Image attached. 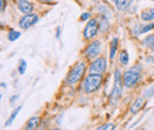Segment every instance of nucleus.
I'll use <instances>...</instances> for the list:
<instances>
[{"mask_svg":"<svg viewBox=\"0 0 154 130\" xmlns=\"http://www.w3.org/2000/svg\"><path fill=\"white\" fill-rule=\"evenodd\" d=\"M132 2H133V0H116L115 6L119 11H125L132 5Z\"/></svg>","mask_w":154,"mask_h":130,"instance_id":"11","label":"nucleus"},{"mask_svg":"<svg viewBox=\"0 0 154 130\" xmlns=\"http://www.w3.org/2000/svg\"><path fill=\"white\" fill-rule=\"evenodd\" d=\"M49 130H62V129H58V128H54V129H49Z\"/></svg>","mask_w":154,"mask_h":130,"instance_id":"31","label":"nucleus"},{"mask_svg":"<svg viewBox=\"0 0 154 130\" xmlns=\"http://www.w3.org/2000/svg\"><path fill=\"white\" fill-rule=\"evenodd\" d=\"M142 105H143V98H141V97L136 98L134 102H133L132 107H131V112L132 113H136V112L142 108Z\"/></svg>","mask_w":154,"mask_h":130,"instance_id":"13","label":"nucleus"},{"mask_svg":"<svg viewBox=\"0 0 154 130\" xmlns=\"http://www.w3.org/2000/svg\"><path fill=\"white\" fill-rule=\"evenodd\" d=\"M59 37V29H57V38Z\"/></svg>","mask_w":154,"mask_h":130,"instance_id":"30","label":"nucleus"},{"mask_svg":"<svg viewBox=\"0 0 154 130\" xmlns=\"http://www.w3.org/2000/svg\"><path fill=\"white\" fill-rule=\"evenodd\" d=\"M146 62L147 63H154V58L153 57H147L146 58Z\"/></svg>","mask_w":154,"mask_h":130,"instance_id":"28","label":"nucleus"},{"mask_svg":"<svg viewBox=\"0 0 154 130\" xmlns=\"http://www.w3.org/2000/svg\"><path fill=\"white\" fill-rule=\"evenodd\" d=\"M110 1H114V2H115V1H116V0H110Z\"/></svg>","mask_w":154,"mask_h":130,"instance_id":"32","label":"nucleus"},{"mask_svg":"<svg viewBox=\"0 0 154 130\" xmlns=\"http://www.w3.org/2000/svg\"><path fill=\"white\" fill-rule=\"evenodd\" d=\"M39 20V17L37 14H25L23 18L19 20V27L20 29H24V30H27L30 29L31 26H33L37 21Z\"/></svg>","mask_w":154,"mask_h":130,"instance_id":"8","label":"nucleus"},{"mask_svg":"<svg viewBox=\"0 0 154 130\" xmlns=\"http://www.w3.org/2000/svg\"><path fill=\"white\" fill-rule=\"evenodd\" d=\"M114 129H115V125L113 123H106V124H102L96 130H114Z\"/></svg>","mask_w":154,"mask_h":130,"instance_id":"23","label":"nucleus"},{"mask_svg":"<svg viewBox=\"0 0 154 130\" xmlns=\"http://www.w3.org/2000/svg\"><path fill=\"white\" fill-rule=\"evenodd\" d=\"M98 12H100L101 14H103L104 17H107V18H108V16H109V10H108L104 5H100V6H98Z\"/></svg>","mask_w":154,"mask_h":130,"instance_id":"22","label":"nucleus"},{"mask_svg":"<svg viewBox=\"0 0 154 130\" xmlns=\"http://www.w3.org/2000/svg\"><path fill=\"white\" fill-rule=\"evenodd\" d=\"M5 7H6V2H5V0H0V11L4 12V11H5Z\"/></svg>","mask_w":154,"mask_h":130,"instance_id":"26","label":"nucleus"},{"mask_svg":"<svg viewBox=\"0 0 154 130\" xmlns=\"http://www.w3.org/2000/svg\"><path fill=\"white\" fill-rule=\"evenodd\" d=\"M18 98H19V96H18V95H17V96H13V97H11L10 102H11V103H13V102H14V101H17Z\"/></svg>","mask_w":154,"mask_h":130,"instance_id":"27","label":"nucleus"},{"mask_svg":"<svg viewBox=\"0 0 154 130\" xmlns=\"http://www.w3.org/2000/svg\"><path fill=\"white\" fill-rule=\"evenodd\" d=\"M19 37H20V32L19 31H14V30L10 31L8 35H7V38H8L10 41H14V40H17Z\"/></svg>","mask_w":154,"mask_h":130,"instance_id":"20","label":"nucleus"},{"mask_svg":"<svg viewBox=\"0 0 154 130\" xmlns=\"http://www.w3.org/2000/svg\"><path fill=\"white\" fill-rule=\"evenodd\" d=\"M40 2H44V4H50L51 2V0H39Z\"/></svg>","mask_w":154,"mask_h":130,"instance_id":"29","label":"nucleus"},{"mask_svg":"<svg viewBox=\"0 0 154 130\" xmlns=\"http://www.w3.org/2000/svg\"><path fill=\"white\" fill-rule=\"evenodd\" d=\"M102 84V74H89V76H87L83 80V90L84 92L87 93H91L94 91H96L100 89Z\"/></svg>","mask_w":154,"mask_h":130,"instance_id":"2","label":"nucleus"},{"mask_svg":"<svg viewBox=\"0 0 154 130\" xmlns=\"http://www.w3.org/2000/svg\"><path fill=\"white\" fill-rule=\"evenodd\" d=\"M39 123H40V118L38 116H33L26 122L25 130H36L39 127Z\"/></svg>","mask_w":154,"mask_h":130,"instance_id":"10","label":"nucleus"},{"mask_svg":"<svg viewBox=\"0 0 154 130\" xmlns=\"http://www.w3.org/2000/svg\"><path fill=\"white\" fill-rule=\"evenodd\" d=\"M107 69V59L104 57L96 58L89 66V74H102Z\"/></svg>","mask_w":154,"mask_h":130,"instance_id":"5","label":"nucleus"},{"mask_svg":"<svg viewBox=\"0 0 154 130\" xmlns=\"http://www.w3.org/2000/svg\"><path fill=\"white\" fill-rule=\"evenodd\" d=\"M108 27H109V20H108L107 17H103L100 20V29H101L102 32H106Z\"/></svg>","mask_w":154,"mask_h":130,"instance_id":"19","label":"nucleus"},{"mask_svg":"<svg viewBox=\"0 0 154 130\" xmlns=\"http://www.w3.org/2000/svg\"><path fill=\"white\" fill-rule=\"evenodd\" d=\"M21 110V105H19V107H17L16 109H14V111L12 112L11 115H10V117L7 118V121H6V123H5V125L6 127H10L12 123H13V121H14V118L17 117V115L19 113V111Z\"/></svg>","mask_w":154,"mask_h":130,"instance_id":"15","label":"nucleus"},{"mask_svg":"<svg viewBox=\"0 0 154 130\" xmlns=\"http://www.w3.org/2000/svg\"><path fill=\"white\" fill-rule=\"evenodd\" d=\"M153 95H154V85H152L149 89H147V90H146V92H145V97L151 98Z\"/></svg>","mask_w":154,"mask_h":130,"instance_id":"24","label":"nucleus"},{"mask_svg":"<svg viewBox=\"0 0 154 130\" xmlns=\"http://www.w3.org/2000/svg\"><path fill=\"white\" fill-rule=\"evenodd\" d=\"M117 44H119L117 38H113L112 44H110V53H109V58H110V60H113V59H114V57H115V53H116V51H117Z\"/></svg>","mask_w":154,"mask_h":130,"instance_id":"16","label":"nucleus"},{"mask_svg":"<svg viewBox=\"0 0 154 130\" xmlns=\"http://www.w3.org/2000/svg\"><path fill=\"white\" fill-rule=\"evenodd\" d=\"M142 74V68L141 65H134L131 69H128L125 74H122V80H123V86L125 88H133L135 84L139 82L140 77Z\"/></svg>","mask_w":154,"mask_h":130,"instance_id":"1","label":"nucleus"},{"mask_svg":"<svg viewBox=\"0 0 154 130\" xmlns=\"http://www.w3.org/2000/svg\"><path fill=\"white\" fill-rule=\"evenodd\" d=\"M98 29H100L98 21H97L96 19H90V20L88 21V24H87L84 31H83V36H84L85 39L90 40L91 38H94L97 35Z\"/></svg>","mask_w":154,"mask_h":130,"instance_id":"6","label":"nucleus"},{"mask_svg":"<svg viewBox=\"0 0 154 130\" xmlns=\"http://www.w3.org/2000/svg\"><path fill=\"white\" fill-rule=\"evenodd\" d=\"M88 19H90V13H88V12L82 13L81 17H79V20H81V21H87Z\"/></svg>","mask_w":154,"mask_h":130,"instance_id":"25","label":"nucleus"},{"mask_svg":"<svg viewBox=\"0 0 154 130\" xmlns=\"http://www.w3.org/2000/svg\"><path fill=\"white\" fill-rule=\"evenodd\" d=\"M140 17H141V19L143 21H152V20H154V8H149V10L142 11Z\"/></svg>","mask_w":154,"mask_h":130,"instance_id":"12","label":"nucleus"},{"mask_svg":"<svg viewBox=\"0 0 154 130\" xmlns=\"http://www.w3.org/2000/svg\"><path fill=\"white\" fill-rule=\"evenodd\" d=\"M18 70H19V74H25V71H26V60H24V59H20L19 68H18Z\"/></svg>","mask_w":154,"mask_h":130,"instance_id":"21","label":"nucleus"},{"mask_svg":"<svg viewBox=\"0 0 154 130\" xmlns=\"http://www.w3.org/2000/svg\"><path fill=\"white\" fill-rule=\"evenodd\" d=\"M100 51H101V43L98 40H94L91 41L87 47H85V51H84V55L88 59H91V58H95L100 55Z\"/></svg>","mask_w":154,"mask_h":130,"instance_id":"7","label":"nucleus"},{"mask_svg":"<svg viewBox=\"0 0 154 130\" xmlns=\"http://www.w3.org/2000/svg\"><path fill=\"white\" fill-rule=\"evenodd\" d=\"M85 70H87V64H85L84 62L76 64V65L71 69V71L69 72V74H68V77H66V83L70 84V85L77 83V82L84 76Z\"/></svg>","mask_w":154,"mask_h":130,"instance_id":"4","label":"nucleus"},{"mask_svg":"<svg viewBox=\"0 0 154 130\" xmlns=\"http://www.w3.org/2000/svg\"><path fill=\"white\" fill-rule=\"evenodd\" d=\"M154 29V23H151V24H147V25H145V26H141V29L140 30H137L136 32H135V35H141V33H146V32H148V31H151V30H153Z\"/></svg>","mask_w":154,"mask_h":130,"instance_id":"17","label":"nucleus"},{"mask_svg":"<svg viewBox=\"0 0 154 130\" xmlns=\"http://www.w3.org/2000/svg\"><path fill=\"white\" fill-rule=\"evenodd\" d=\"M122 88H123L122 74H121L119 69H116L115 72H114V86H113V90H112L110 96H109V99L113 104H115L116 102L120 99V97L122 95Z\"/></svg>","mask_w":154,"mask_h":130,"instance_id":"3","label":"nucleus"},{"mask_svg":"<svg viewBox=\"0 0 154 130\" xmlns=\"http://www.w3.org/2000/svg\"><path fill=\"white\" fill-rule=\"evenodd\" d=\"M17 7L23 14H31L33 12V4H31L27 0H18Z\"/></svg>","mask_w":154,"mask_h":130,"instance_id":"9","label":"nucleus"},{"mask_svg":"<svg viewBox=\"0 0 154 130\" xmlns=\"http://www.w3.org/2000/svg\"><path fill=\"white\" fill-rule=\"evenodd\" d=\"M143 44H145L147 47L154 50V35L147 36V37L145 38V39H143Z\"/></svg>","mask_w":154,"mask_h":130,"instance_id":"18","label":"nucleus"},{"mask_svg":"<svg viewBox=\"0 0 154 130\" xmlns=\"http://www.w3.org/2000/svg\"><path fill=\"white\" fill-rule=\"evenodd\" d=\"M119 60H120V63L122 65H127L128 64V62H129V55H128V52L126 50H122V51L119 52Z\"/></svg>","mask_w":154,"mask_h":130,"instance_id":"14","label":"nucleus"}]
</instances>
